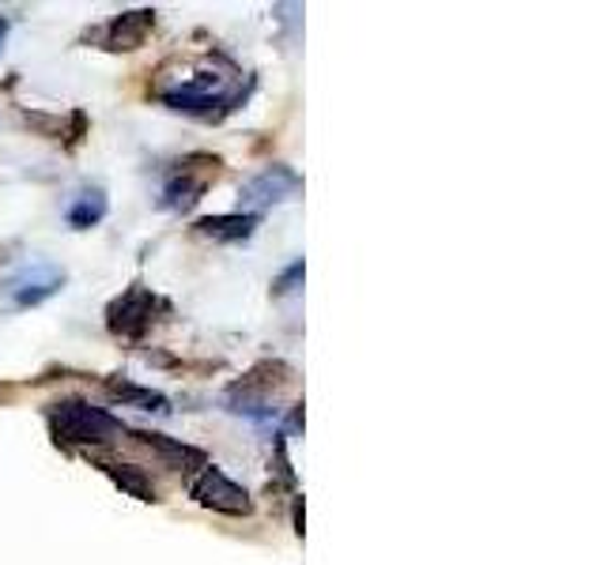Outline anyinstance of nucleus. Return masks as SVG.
I'll return each mask as SVG.
<instances>
[{
	"label": "nucleus",
	"instance_id": "obj_1",
	"mask_svg": "<svg viewBox=\"0 0 604 565\" xmlns=\"http://www.w3.org/2000/svg\"><path fill=\"white\" fill-rule=\"evenodd\" d=\"M46 418L57 445H80V449L114 445L122 434H129L122 418H114L102 407H91L88 400H61V404L46 411Z\"/></svg>",
	"mask_w": 604,
	"mask_h": 565
},
{
	"label": "nucleus",
	"instance_id": "obj_2",
	"mask_svg": "<svg viewBox=\"0 0 604 565\" xmlns=\"http://www.w3.org/2000/svg\"><path fill=\"white\" fill-rule=\"evenodd\" d=\"M231 76L208 72V68H201V72H193L185 83H178L174 91L159 94V102H163V106H170V109H178V114L208 117V122H212V117L231 114L238 102L246 99L242 88H231Z\"/></svg>",
	"mask_w": 604,
	"mask_h": 565
},
{
	"label": "nucleus",
	"instance_id": "obj_3",
	"mask_svg": "<svg viewBox=\"0 0 604 565\" xmlns=\"http://www.w3.org/2000/svg\"><path fill=\"white\" fill-rule=\"evenodd\" d=\"M190 494L204 505V509L227 512V517H250V512H253L250 491H246V486H238L235 478H227L216 464H204L197 471V478L190 483Z\"/></svg>",
	"mask_w": 604,
	"mask_h": 565
},
{
	"label": "nucleus",
	"instance_id": "obj_4",
	"mask_svg": "<svg viewBox=\"0 0 604 565\" xmlns=\"http://www.w3.org/2000/svg\"><path fill=\"white\" fill-rule=\"evenodd\" d=\"M303 188V177L295 174L292 166H265L261 174H253L250 182L242 185V208L250 211V216H258V208H269V204H284L292 200L295 193Z\"/></svg>",
	"mask_w": 604,
	"mask_h": 565
},
{
	"label": "nucleus",
	"instance_id": "obj_5",
	"mask_svg": "<svg viewBox=\"0 0 604 565\" xmlns=\"http://www.w3.org/2000/svg\"><path fill=\"white\" fill-rule=\"evenodd\" d=\"M65 287V272L57 264L34 261L27 268H20L12 279H8V295L20 310H31V305H42L46 298H54L57 290Z\"/></svg>",
	"mask_w": 604,
	"mask_h": 565
},
{
	"label": "nucleus",
	"instance_id": "obj_6",
	"mask_svg": "<svg viewBox=\"0 0 604 565\" xmlns=\"http://www.w3.org/2000/svg\"><path fill=\"white\" fill-rule=\"evenodd\" d=\"M156 295L144 287H133L125 290L122 298H114V305L106 310V321H110V332L114 336H125V339H140L144 332L151 328V313H156Z\"/></svg>",
	"mask_w": 604,
	"mask_h": 565
},
{
	"label": "nucleus",
	"instance_id": "obj_7",
	"mask_svg": "<svg viewBox=\"0 0 604 565\" xmlns=\"http://www.w3.org/2000/svg\"><path fill=\"white\" fill-rule=\"evenodd\" d=\"M261 227V216H250V211H235V216H208L201 219L197 234L208 238V242H219V245H235V242H246L253 238V230Z\"/></svg>",
	"mask_w": 604,
	"mask_h": 565
},
{
	"label": "nucleus",
	"instance_id": "obj_8",
	"mask_svg": "<svg viewBox=\"0 0 604 565\" xmlns=\"http://www.w3.org/2000/svg\"><path fill=\"white\" fill-rule=\"evenodd\" d=\"M156 27V12H125L117 15L114 23H110L106 31H102V38H106V49H136L144 38H148V31Z\"/></svg>",
	"mask_w": 604,
	"mask_h": 565
},
{
	"label": "nucleus",
	"instance_id": "obj_9",
	"mask_svg": "<svg viewBox=\"0 0 604 565\" xmlns=\"http://www.w3.org/2000/svg\"><path fill=\"white\" fill-rule=\"evenodd\" d=\"M136 441H144L167 468L174 471H193V468H204V452L190 449V445L174 441V438H163V434H136Z\"/></svg>",
	"mask_w": 604,
	"mask_h": 565
},
{
	"label": "nucleus",
	"instance_id": "obj_10",
	"mask_svg": "<svg viewBox=\"0 0 604 565\" xmlns=\"http://www.w3.org/2000/svg\"><path fill=\"white\" fill-rule=\"evenodd\" d=\"M204 188H208V177L197 174L193 177L190 170H182V174H174L170 182L163 185V196H159V208L163 211H190L193 204L204 196Z\"/></svg>",
	"mask_w": 604,
	"mask_h": 565
},
{
	"label": "nucleus",
	"instance_id": "obj_11",
	"mask_svg": "<svg viewBox=\"0 0 604 565\" xmlns=\"http://www.w3.org/2000/svg\"><path fill=\"white\" fill-rule=\"evenodd\" d=\"M106 211H110L106 193H102V188H83V193H76V200L68 204V227L91 230L106 219Z\"/></svg>",
	"mask_w": 604,
	"mask_h": 565
},
{
	"label": "nucleus",
	"instance_id": "obj_12",
	"mask_svg": "<svg viewBox=\"0 0 604 565\" xmlns=\"http://www.w3.org/2000/svg\"><path fill=\"white\" fill-rule=\"evenodd\" d=\"M106 392L114 400H122L125 407H136V411H156V415H170V400L159 396L151 389H140V384H129V381H106Z\"/></svg>",
	"mask_w": 604,
	"mask_h": 565
},
{
	"label": "nucleus",
	"instance_id": "obj_13",
	"mask_svg": "<svg viewBox=\"0 0 604 565\" xmlns=\"http://www.w3.org/2000/svg\"><path fill=\"white\" fill-rule=\"evenodd\" d=\"M99 468L106 471L125 494H133V498H140V501H156V483H151L140 468H133V464H99Z\"/></svg>",
	"mask_w": 604,
	"mask_h": 565
},
{
	"label": "nucleus",
	"instance_id": "obj_14",
	"mask_svg": "<svg viewBox=\"0 0 604 565\" xmlns=\"http://www.w3.org/2000/svg\"><path fill=\"white\" fill-rule=\"evenodd\" d=\"M299 282H303V261H295L292 268L284 272V276L276 279V295L284 298V295H295L299 290Z\"/></svg>",
	"mask_w": 604,
	"mask_h": 565
},
{
	"label": "nucleus",
	"instance_id": "obj_15",
	"mask_svg": "<svg viewBox=\"0 0 604 565\" xmlns=\"http://www.w3.org/2000/svg\"><path fill=\"white\" fill-rule=\"evenodd\" d=\"M8 27H12V23L4 20V15H0V54H4V42H8Z\"/></svg>",
	"mask_w": 604,
	"mask_h": 565
}]
</instances>
